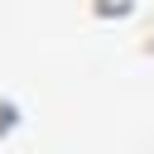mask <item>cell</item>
<instances>
[{"mask_svg":"<svg viewBox=\"0 0 154 154\" xmlns=\"http://www.w3.org/2000/svg\"><path fill=\"white\" fill-rule=\"evenodd\" d=\"M130 0H96V14H125Z\"/></svg>","mask_w":154,"mask_h":154,"instance_id":"7a4b0ae2","label":"cell"},{"mask_svg":"<svg viewBox=\"0 0 154 154\" xmlns=\"http://www.w3.org/2000/svg\"><path fill=\"white\" fill-rule=\"evenodd\" d=\"M14 125H19V106H14V101H5V96H0V135H10V130H14Z\"/></svg>","mask_w":154,"mask_h":154,"instance_id":"6da1fadb","label":"cell"}]
</instances>
